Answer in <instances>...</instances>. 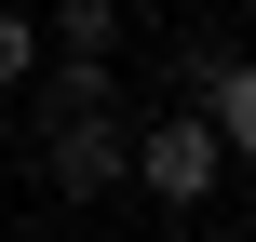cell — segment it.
I'll use <instances>...</instances> for the list:
<instances>
[{
    "mask_svg": "<svg viewBox=\"0 0 256 242\" xmlns=\"http://www.w3.org/2000/svg\"><path fill=\"white\" fill-rule=\"evenodd\" d=\"M40 54H54V40H40V13H14V0H0V94H27V81H40Z\"/></svg>",
    "mask_w": 256,
    "mask_h": 242,
    "instance_id": "6",
    "label": "cell"
},
{
    "mask_svg": "<svg viewBox=\"0 0 256 242\" xmlns=\"http://www.w3.org/2000/svg\"><path fill=\"white\" fill-rule=\"evenodd\" d=\"M176 242H202V229H176Z\"/></svg>",
    "mask_w": 256,
    "mask_h": 242,
    "instance_id": "8",
    "label": "cell"
},
{
    "mask_svg": "<svg viewBox=\"0 0 256 242\" xmlns=\"http://www.w3.org/2000/svg\"><path fill=\"white\" fill-rule=\"evenodd\" d=\"M27 242H68V229H27Z\"/></svg>",
    "mask_w": 256,
    "mask_h": 242,
    "instance_id": "7",
    "label": "cell"
},
{
    "mask_svg": "<svg viewBox=\"0 0 256 242\" xmlns=\"http://www.w3.org/2000/svg\"><path fill=\"white\" fill-rule=\"evenodd\" d=\"M40 40L54 54H122V0H40Z\"/></svg>",
    "mask_w": 256,
    "mask_h": 242,
    "instance_id": "5",
    "label": "cell"
},
{
    "mask_svg": "<svg viewBox=\"0 0 256 242\" xmlns=\"http://www.w3.org/2000/svg\"><path fill=\"white\" fill-rule=\"evenodd\" d=\"M40 175H54V202L135 189V108H122V121H40Z\"/></svg>",
    "mask_w": 256,
    "mask_h": 242,
    "instance_id": "2",
    "label": "cell"
},
{
    "mask_svg": "<svg viewBox=\"0 0 256 242\" xmlns=\"http://www.w3.org/2000/svg\"><path fill=\"white\" fill-rule=\"evenodd\" d=\"M216 175H230V148H216V121H202L189 94H176L162 121H135V189H148V202L202 216V202H216Z\"/></svg>",
    "mask_w": 256,
    "mask_h": 242,
    "instance_id": "1",
    "label": "cell"
},
{
    "mask_svg": "<svg viewBox=\"0 0 256 242\" xmlns=\"http://www.w3.org/2000/svg\"><path fill=\"white\" fill-rule=\"evenodd\" d=\"M189 108L216 121V148H230V175H256V54H216V67L189 81Z\"/></svg>",
    "mask_w": 256,
    "mask_h": 242,
    "instance_id": "3",
    "label": "cell"
},
{
    "mask_svg": "<svg viewBox=\"0 0 256 242\" xmlns=\"http://www.w3.org/2000/svg\"><path fill=\"white\" fill-rule=\"evenodd\" d=\"M40 121H122V67L108 54H40Z\"/></svg>",
    "mask_w": 256,
    "mask_h": 242,
    "instance_id": "4",
    "label": "cell"
}]
</instances>
